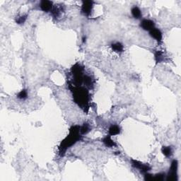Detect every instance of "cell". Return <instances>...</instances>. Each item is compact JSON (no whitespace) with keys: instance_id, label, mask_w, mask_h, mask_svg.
Segmentation results:
<instances>
[{"instance_id":"6da1fadb","label":"cell","mask_w":181,"mask_h":181,"mask_svg":"<svg viewBox=\"0 0 181 181\" xmlns=\"http://www.w3.org/2000/svg\"><path fill=\"white\" fill-rule=\"evenodd\" d=\"M81 139L80 133V127L77 125L72 126L69 129V133L63 140L62 141L59 147V154L61 156H64L66 151L72 145L76 144Z\"/></svg>"},{"instance_id":"7a4b0ae2","label":"cell","mask_w":181,"mask_h":181,"mask_svg":"<svg viewBox=\"0 0 181 181\" xmlns=\"http://www.w3.org/2000/svg\"><path fill=\"white\" fill-rule=\"evenodd\" d=\"M73 97L74 101L78 105L80 106L83 110L88 112L89 95L86 88L81 86L74 87L72 89Z\"/></svg>"},{"instance_id":"3957f363","label":"cell","mask_w":181,"mask_h":181,"mask_svg":"<svg viewBox=\"0 0 181 181\" xmlns=\"http://www.w3.org/2000/svg\"><path fill=\"white\" fill-rule=\"evenodd\" d=\"M72 72L74 77V81L77 85H81L83 82V67L79 64H76L72 68Z\"/></svg>"},{"instance_id":"277c9868","label":"cell","mask_w":181,"mask_h":181,"mask_svg":"<svg viewBox=\"0 0 181 181\" xmlns=\"http://www.w3.org/2000/svg\"><path fill=\"white\" fill-rule=\"evenodd\" d=\"M177 166H178V163L177 160H173L171 162V166H170L169 172H168V175H167L166 180L168 181H175L177 180Z\"/></svg>"},{"instance_id":"5b68a950","label":"cell","mask_w":181,"mask_h":181,"mask_svg":"<svg viewBox=\"0 0 181 181\" xmlns=\"http://www.w3.org/2000/svg\"><path fill=\"white\" fill-rule=\"evenodd\" d=\"M131 164L134 168L139 169L142 173H146L151 170V167L149 164H144L140 161L135 159H131Z\"/></svg>"},{"instance_id":"8992f818","label":"cell","mask_w":181,"mask_h":181,"mask_svg":"<svg viewBox=\"0 0 181 181\" xmlns=\"http://www.w3.org/2000/svg\"><path fill=\"white\" fill-rule=\"evenodd\" d=\"M93 7V1H83L81 5V13L83 15L88 16L91 13Z\"/></svg>"},{"instance_id":"52a82bcc","label":"cell","mask_w":181,"mask_h":181,"mask_svg":"<svg viewBox=\"0 0 181 181\" xmlns=\"http://www.w3.org/2000/svg\"><path fill=\"white\" fill-rule=\"evenodd\" d=\"M155 24L153 21L149 20V19H144L140 23V26L144 31H150L154 29Z\"/></svg>"},{"instance_id":"ba28073f","label":"cell","mask_w":181,"mask_h":181,"mask_svg":"<svg viewBox=\"0 0 181 181\" xmlns=\"http://www.w3.org/2000/svg\"><path fill=\"white\" fill-rule=\"evenodd\" d=\"M53 1H48V0H43L40 3V8L42 11L45 12H49L53 10Z\"/></svg>"},{"instance_id":"9c48e42d","label":"cell","mask_w":181,"mask_h":181,"mask_svg":"<svg viewBox=\"0 0 181 181\" xmlns=\"http://www.w3.org/2000/svg\"><path fill=\"white\" fill-rule=\"evenodd\" d=\"M149 35L152 37L154 39L156 40L158 43H161L162 41V33H161V31L158 30L157 29H153L152 30L149 31Z\"/></svg>"},{"instance_id":"30bf717a","label":"cell","mask_w":181,"mask_h":181,"mask_svg":"<svg viewBox=\"0 0 181 181\" xmlns=\"http://www.w3.org/2000/svg\"><path fill=\"white\" fill-rule=\"evenodd\" d=\"M102 142H103V144L108 147H113L116 146V144L115 143L114 141L111 139L110 136V135L105 136V137L103 139Z\"/></svg>"},{"instance_id":"8fae6325","label":"cell","mask_w":181,"mask_h":181,"mask_svg":"<svg viewBox=\"0 0 181 181\" xmlns=\"http://www.w3.org/2000/svg\"><path fill=\"white\" fill-rule=\"evenodd\" d=\"M108 132L110 136H115L119 135V134L120 133V127L118 126V125H113L110 127Z\"/></svg>"},{"instance_id":"7c38bea8","label":"cell","mask_w":181,"mask_h":181,"mask_svg":"<svg viewBox=\"0 0 181 181\" xmlns=\"http://www.w3.org/2000/svg\"><path fill=\"white\" fill-rule=\"evenodd\" d=\"M111 48H112L113 51L116 52V53H122L124 50V47H123V44L121 43H119V42L113 43L111 45Z\"/></svg>"},{"instance_id":"4fadbf2b","label":"cell","mask_w":181,"mask_h":181,"mask_svg":"<svg viewBox=\"0 0 181 181\" xmlns=\"http://www.w3.org/2000/svg\"><path fill=\"white\" fill-rule=\"evenodd\" d=\"M131 14L132 16L135 19H139L142 17V11L140 9V8L137 7V6H133L131 9Z\"/></svg>"},{"instance_id":"5bb4252c","label":"cell","mask_w":181,"mask_h":181,"mask_svg":"<svg viewBox=\"0 0 181 181\" xmlns=\"http://www.w3.org/2000/svg\"><path fill=\"white\" fill-rule=\"evenodd\" d=\"M154 59L155 61H156V64L163 62V61L164 60V56H163V54L162 52L156 51V53H154Z\"/></svg>"},{"instance_id":"9a60e30c","label":"cell","mask_w":181,"mask_h":181,"mask_svg":"<svg viewBox=\"0 0 181 181\" xmlns=\"http://www.w3.org/2000/svg\"><path fill=\"white\" fill-rule=\"evenodd\" d=\"M161 151H162L163 154L166 157H170L173 154V150L170 147H163L161 149Z\"/></svg>"},{"instance_id":"2e32d148","label":"cell","mask_w":181,"mask_h":181,"mask_svg":"<svg viewBox=\"0 0 181 181\" xmlns=\"http://www.w3.org/2000/svg\"><path fill=\"white\" fill-rule=\"evenodd\" d=\"M90 130V128L89 125L86 124V123H85L82 126L80 127V133H81V135H86Z\"/></svg>"},{"instance_id":"e0dca14e","label":"cell","mask_w":181,"mask_h":181,"mask_svg":"<svg viewBox=\"0 0 181 181\" xmlns=\"http://www.w3.org/2000/svg\"><path fill=\"white\" fill-rule=\"evenodd\" d=\"M17 98L20 100H25L28 98V91L27 90L23 89L17 95Z\"/></svg>"},{"instance_id":"ac0fdd59","label":"cell","mask_w":181,"mask_h":181,"mask_svg":"<svg viewBox=\"0 0 181 181\" xmlns=\"http://www.w3.org/2000/svg\"><path fill=\"white\" fill-rule=\"evenodd\" d=\"M83 81L84 82L85 84L86 85V86L89 87V88H90V87L93 86V81H92V79L89 76L87 75L83 76Z\"/></svg>"},{"instance_id":"d6986e66","label":"cell","mask_w":181,"mask_h":181,"mask_svg":"<svg viewBox=\"0 0 181 181\" xmlns=\"http://www.w3.org/2000/svg\"><path fill=\"white\" fill-rule=\"evenodd\" d=\"M165 173H157L153 176V180H156V181H162L164 180L165 178Z\"/></svg>"},{"instance_id":"ffe728a7","label":"cell","mask_w":181,"mask_h":181,"mask_svg":"<svg viewBox=\"0 0 181 181\" xmlns=\"http://www.w3.org/2000/svg\"><path fill=\"white\" fill-rule=\"evenodd\" d=\"M28 16L27 15H22L20 16H18L16 19V24H23L25 23L26 21Z\"/></svg>"},{"instance_id":"44dd1931","label":"cell","mask_w":181,"mask_h":181,"mask_svg":"<svg viewBox=\"0 0 181 181\" xmlns=\"http://www.w3.org/2000/svg\"><path fill=\"white\" fill-rule=\"evenodd\" d=\"M145 175H144V180H153V175H151V174L149 173H144Z\"/></svg>"}]
</instances>
